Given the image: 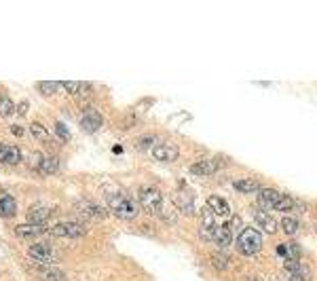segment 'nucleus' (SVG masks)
<instances>
[{
	"label": "nucleus",
	"mask_w": 317,
	"mask_h": 281,
	"mask_svg": "<svg viewBox=\"0 0 317 281\" xmlns=\"http://www.w3.org/2000/svg\"><path fill=\"white\" fill-rule=\"evenodd\" d=\"M237 250L243 254V256H256V254L262 250V233L254 226L243 228L237 237Z\"/></svg>",
	"instance_id": "f257e3e1"
},
{
	"label": "nucleus",
	"mask_w": 317,
	"mask_h": 281,
	"mask_svg": "<svg viewBox=\"0 0 317 281\" xmlns=\"http://www.w3.org/2000/svg\"><path fill=\"white\" fill-rule=\"evenodd\" d=\"M108 207H110V212L120 220H136V216H138V203L123 193L112 195L110 199H108Z\"/></svg>",
	"instance_id": "f03ea898"
},
{
	"label": "nucleus",
	"mask_w": 317,
	"mask_h": 281,
	"mask_svg": "<svg viewBox=\"0 0 317 281\" xmlns=\"http://www.w3.org/2000/svg\"><path fill=\"white\" fill-rule=\"evenodd\" d=\"M139 205H142L148 214H158L163 207V197L158 193V188L146 186L139 190Z\"/></svg>",
	"instance_id": "7ed1b4c3"
},
{
	"label": "nucleus",
	"mask_w": 317,
	"mask_h": 281,
	"mask_svg": "<svg viewBox=\"0 0 317 281\" xmlns=\"http://www.w3.org/2000/svg\"><path fill=\"white\" fill-rule=\"evenodd\" d=\"M87 228L79 224V222H59V224L51 226L49 233L53 235V237H61V239H79L85 235Z\"/></svg>",
	"instance_id": "20e7f679"
},
{
	"label": "nucleus",
	"mask_w": 317,
	"mask_h": 281,
	"mask_svg": "<svg viewBox=\"0 0 317 281\" xmlns=\"http://www.w3.org/2000/svg\"><path fill=\"white\" fill-rule=\"evenodd\" d=\"M76 209L80 212V216H85L87 220H93V222H101L108 218V209L99 203H91V201H80Z\"/></svg>",
	"instance_id": "39448f33"
},
{
	"label": "nucleus",
	"mask_w": 317,
	"mask_h": 281,
	"mask_svg": "<svg viewBox=\"0 0 317 281\" xmlns=\"http://www.w3.org/2000/svg\"><path fill=\"white\" fill-rule=\"evenodd\" d=\"M279 197H281V193H277L275 188H260L258 190V209L269 214L271 209H275Z\"/></svg>",
	"instance_id": "423d86ee"
},
{
	"label": "nucleus",
	"mask_w": 317,
	"mask_h": 281,
	"mask_svg": "<svg viewBox=\"0 0 317 281\" xmlns=\"http://www.w3.org/2000/svg\"><path fill=\"white\" fill-rule=\"evenodd\" d=\"M28 256L34 258L36 262H42V264H49V262H55L57 256L53 254V250H51L49 245L44 243H34L28 247Z\"/></svg>",
	"instance_id": "0eeeda50"
},
{
	"label": "nucleus",
	"mask_w": 317,
	"mask_h": 281,
	"mask_svg": "<svg viewBox=\"0 0 317 281\" xmlns=\"http://www.w3.org/2000/svg\"><path fill=\"white\" fill-rule=\"evenodd\" d=\"M104 123V117L95 110V108H87L85 112H82V119H80V127L85 129L87 133H95Z\"/></svg>",
	"instance_id": "6e6552de"
},
{
	"label": "nucleus",
	"mask_w": 317,
	"mask_h": 281,
	"mask_svg": "<svg viewBox=\"0 0 317 281\" xmlns=\"http://www.w3.org/2000/svg\"><path fill=\"white\" fill-rule=\"evenodd\" d=\"M152 159H157V161H163V163H169V161H176L178 157H180V152H178V146L174 144H158L152 148Z\"/></svg>",
	"instance_id": "1a4fd4ad"
},
{
	"label": "nucleus",
	"mask_w": 317,
	"mask_h": 281,
	"mask_svg": "<svg viewBox=\"0 0 317 281\" xmlns=\"http://www.w3.org/2000/svg\"><path fill=\"white\" fill-rule=\"evenodd\" d=\"M283 271L292 281H304L309 279V271L307 266L300 264V260H285L283 262Z\"/></svg>",
	"instance_id": "9d476101"
},
{
	"label": "nucleus",
	"mask_w": 317,
	"mask_h": 281,
	"mask_svg": "<svg viewBox=\"0 0 317 281\" xmlns=\"http://www.w3.org/2000/svg\"><path fill=\"white\" fill-rule=\"evenodd\" d=\"M220 169V165L216 159H203V161H197L190 165V174L193 176H212Z\"/></svg>",
	"instance_id": "9b49d317"
},
{
	"label": "nucleus",
	"mask_w": 317,
	"mask_h": 281,
	"mask_svg": "<svg viewBox=\"0 0 317 281\" xmlns=\"http://www.w3.org/2000/svg\"><path fill=\"white\" fill-rule=\"evenodd\" d=\"M207 209L214 216H220V218H228V216H231V207H228V203L218 195H212L207 199Z\"/></svg>",
	"instance_id": "f8f14e48"
},
{
	"label": "nucleus",
	"mask_w": 317,
	"mask_h": 281,
	"mask_svg": "<svg viewBox=\"0 0 317 281\" xmlns=\"http://www.w3.org/2000/svg\"><path fill=\"white\" fill-rule=\"evenodd\" d=\"M51 214H53V209H51V207H47V205H36V207H32L30 212H28V220H30V224L42 226L44 222L51 218Z\"/></svg>",
	"instance_id": "ddd939ff"
},
{
	"label": "nucleus",
	"mask_w": 317,
	"mask_h": 281,
	"mask_svg": "<svg viewBox=\"0 0 317 281\" xmlns=\"http://www.w3.org/2000/svg\"><path fill=\"white\" fill-rule=\"evenodd\" d=\"M42 233H44V226L30 224V222L15 226V237H19V239H34V237H40Z\"/></svg>",
	"instance_id": "4468645a"
},
{
	"label": "nucleus",
	"mask_w": 317,
	"mask_h": 281,
	"mask_svg": "<svg viewBox=\"0 0 317 281\" xmlns=\"http://www.w3.org/2000/svg\"><path fill=\"white\" fill-rule=\"evenodd\" d=\"M0 161L6 165H17L21 161V150L9 144H0Z\"/></svg>",
	"instance_id": "2eb2a0df"
},
{
	"label": "nucleus",
	"mask_w": 317,
	"mask_h": 281,
	"mask_svg": "<svg viewBox=\"0 0 317 281\" xmlns=\"http://www.w3.org/2000/svg\"><path fill=\"white\" fill-rule=\"evenodd\" d=\"M212 241H216L218 247H226L233 243V235H231V226L226 224H220L214 228V235H212Z\"/></svg>",
	"instance_id": "dca6fc26"
},
{
	"label": "nucleus",
	"mask_w": 317,
	"mask_h": 281,
	"mask_svg": "<svg viewBox=\"0 0 317 281\" xmlns=\"http://www.w3.org/2000/svg\"><path fill=\"white\" fill-rule=\"evenodd\" d=\"M254 218L258 220V224L264 228V233H269V235H273L277 231V220L273 218L271 214H266V212H260V209H256L254 212Z\"/></svg>",
	"instance_id": "f3484780"
},
{
	"label": "nucleus",
	"mask_w": 317,
	"mask_h": 281,
	"mask_svg": "<svg viewBox=\"0 0 317 281\" xmlns=\"http://www.w3.org/2000/svg\"><path fill=\"white\" fill-rule=\"evenodd\" d=\"M15 209H17V203H15V199H13L11 195H0V216H13L15 214Z\"/></svg>",
	"instance_id": "a211bd4d"
},
{
	"label": "nucleus",
	"mask_w": 317,
	"mask_h": 281,
	"mask_svg": "<svg viewBox=\"0 0 317 281\" xmlns=\"http://www.w3.org/2000/svg\"><path fill=\"white\" fill-rule=\"evenodd\" d=\"M155 146H157V136H155V133H146V136H142L136 142V148L139 152H152Z\"/></svg>",
	"instance_id": "6ab92c4d"
},
{
	"label": "nucleus",
	"mask_w": 317,
	"mask_h": 281,
	"mask_svg": "<svg viewBox=\"0 0 317 281\" xmlns=\"http://www.w3.org/2000/svg\"><path fill=\"white\" fill-rule=\"evenodd\" d=\"M233 186H235V190H237V193H245V195L258 193V190H260L258 182H254V180H237Z\"/></svg>",
	"instance_id": "aec40b11"
},
{
	"label": "nucleus",
	"mask_w": 317,
	"mask_h": 281,
	"mask_svg": "<svg viewBox=\"0 0 317 281\" xmlns=\"http://www.w3.org/2000/svg\"><path fill=\"white\" fill-rule=\"evenodd\" d=\"M38 169H42L44 174H57V169H59V161H57V157H42Z\"/></svg>",
	"instance_id": "412c9836"
},
{
	"label": "nucleus",
	"mask_w": 317,
	"mask_h": 281,
	"mask_svg": "<svg viewBox=\"0 0 317 281\" xmlns=\"http://www.w3.org/2000/svg\"><path fill=\"white\" fill-rule=\"evenodd\" d=\"M174 201H176V205L180 207L182 212H186V214H193V212H195L193 199H190V197H186L184 193H176V195H174Z\"/></svg>",
	"instance_id": "4be33fe9"
},
{
	"label": "nucleus",
	"mask_w": 317,
	"mask_h": 281,
	"mask_svg": "<svg viewBox=\"0 0 317 281\" xmlns=\"http://www.w3.org/2000/svg\"><path fill=\"white\" fill-rule=\"evenodd\" d=\"M38 277H40V281H63V273L59 269H55V266H51V269L38 271Z\"/></svg>",
	"instance_id": "5701e85b"
},
{
	"label": "nucleus",
	"mask_w": 317,
	"mask_h": 281,
	"mask_svg": "<svg viewBox=\"0 0 317 281\" xmlns=\"http://www.w3.org/2000/svg\"><path fill=\"white\" fill-rule=\"evenodd\" d=\"M281 228H283V233L288 235V237L296 235V231H298V218H294V216H283V218H281Z\"/></svg>",
	"instance_id": "b1692460"
},
{
	"label": "nucleus",
	"mask_w": 317,
	"mask_h": 281,
	"mask_svg": "<svg viewBox=\"0 0 317 281\" xmlns=\"http://www.w3.org/2000/svg\"><path fill=\"white\" fill-rule=\"evenodd\" d=\"M15 114V104L6 98V95H0V117L2 119H9Z\"/></svg>",
	"instance_id": "393cba45"
},
{
	"label": "nucleus",
	"mask_w": 317,
	"mask_h": 281,
	"mask_svg": "<svg viewBox=\"0 0 317 281\" xmlns=\"http://www.w3.org/2000/svg\"><path fill=\"white\" fill-rule=\"evenodd\" d=\"M212 264H214L216 271H226V269H228V258H226V254L214 252V254H212Z\"/></svg>",
	"instance_id": "a878e982"
},
{
	"label": "nucleus",
	"mask_w": 317,
	"mask_h": 281,
	"mask_svg": "<svg viewBox=\"0 0 317 281\" xmlns=\"http://www.w3.org/2000/svg\"><path fill=\"white\" fill-rule=\"evenodd\" d=\"M57 89H59V82H53V80H40L38 82V91H40L42 95H53Z\"/></svg>",
	"instance_id": "bb28decb"
},
{
	"label": "nucleus",
	"mask_w": 317,
	"mask_h": 281,
	"mask_svg": "<svg viewBox=\"0 0 317 281\" xmlns=\"http://www.w3.org/2000/svg\"><path fill=\"white\" fill-rule=\"evenodd\" d=\"M30 133H32V136H34L36 140H42V142H47V140H49V131L44 129L40 123H32V125H30Z\"/></svg>",
	"instance_id": "cd10ccee"
},
{
	"label": "nucleus",
	"mask_w": 317,
	"mask_h": 281,
	"mask_svg": "<svg viewBox=\"0 0 317 281\" xmlns=\"http://www.w3.org/2000/svg\"><path fill=\"white\" fill-rule=\"evenodd\" d=\"M300 245L298 243H288L285 245V260H300Z\"/></svg>",
	"instance_id": "c85d7f7f"
},
{
	"label": "nucleus",
	"mask_w": 317,
	"mask_h": 281,
	"mask_svg": "<svg viewBox=\"0 0 317 281\" xmlns=\"http://www.w3.org/2000/svg\"><path fill=\"white\" fill-rule=\"evenodd\" d=\"M292 207H294V201H292V197H288V195L279 197V201H277V205H275V209H279V212H290Z\"/></svg>",
	"instance_id": "c756f323"
},
{
	"label": "nucleus",
	"mask_w": 317,
	"mask_h": 281,
	"mask_svg": "<svg viewBox=\"0 0 317 281\" xmlns=\"http://www.w3.org/2000/svg\"><path fill=\"white\" fill-rule=\"evenodd\" d=\"M55 133H57V138L61 140V142H68L70 140V131H68V127L61 123V120H57L55 123Z\"/></svg>",
	"instance_id": "7c9ffc66"
},
{
	"label": "nucleus",
	"mask_w": 317,
	"mask_h": 281,
	"mask_svg": "<svg viewBox=\"0 0 317 281\" xmlns=\"http://www.w3.org/2000/svg\"><path fill=\"white\" fill-rule=\"evenodd\" d=\"M59 85L66 89L68 93H79V85H80V82H76V80H63V82H59Z\"/></svg>",
	"instance_id": "2f4dec72"
},
{
	"label": "nucleus",
	"mask_w": 317,
	"mask_h": 281,
	"mask_svg": "<svg viewBox=\"0 0 317 281\" xmlns=\"http://www.w3.org/2000/svg\"><path fill=\"white\" fill-rule=\"evenodd\" d=\"M11 133H13V136H17V138H21L23 133H25V129H23L21 125H13L11 127Z\"/></svg>",
	"instance_id": "473e14b6"
},
{
	"label": "nucleus",
	"mask_w": 317,
	"mask_h": 281,
	"mask_svg": "<svg viewBox=\"0 0 317 281\" xmlns=\"http://www.w3.org/2000/svg\"><path fill=\"white\" fill-rule=\"evenodd\" d=\"M28 101H21V104H19V108H15V110L19 112V114H25V112H28Z\"/></svg>",
	"instance_id": "72a5a7b5"
},
{
	"label": "nucleus",
	"mask_w": 317,
	"mask_h": 281,
	"mask_svg": "<svg viewBox=\"0 0 317 281\" xmlns=\"http://www.w3.org/2000/svg\"><path fill=\"white\" fill-rule=\"evenodd\" d=\"M277 254H279L281 258H285V245H279V247H277Z\"/></svg>",
	"instance_id": "f704fd0d"
},
{
	"label": "nucleus",
	"mask_w": 317,
	"mask_h": 281,
	"mask_svg": "<svg viewBox=\"0 0 317 281\" xmlns=\"http://www.w3.org/2000/svg\"><path fill=\"white\" fill-rule=\"evenodd\" d=\"M233 226H241V218H239V216H233Z\"/></svg>",
	"instance_id": "c9c22d12"
},
{
	"label": "nucleus",
	"mask_w": 317,
	"mask_h": 281,
	"mask_svg": "<svg viewBox=\"0 0 317 281\" xmlns=\"http://www.w3.org/2000/svg\"><path fill=\"white\" fill-rule=\"evenodd\" d=\"M112 152H114V155H120V152H123V148H120V146H114Z\"/></svg>",
	"instance_id": "e433bc0d"
},
{
	"label": "nucleus",
	"mask_w": 317,
	"mask_h": 281,
	"mask_svg": "<svg viewBox=\"0 0 317 281\" xmlns=\"http://www.w3.org/2000/svg\"><path fill=\"white\" fill-rule=\"evenodd\" d=\"M245 281H256V279H252V277H245Z\"/></svg>",
	"instance_id": "4c0bfd02"
}]
</instances>
